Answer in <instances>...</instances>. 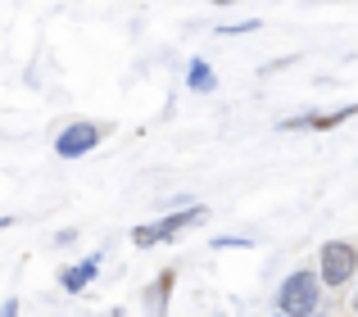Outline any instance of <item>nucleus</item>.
<instances>
[{"mask_svg":"<svg viewBox=\"0 0 358 317\" xmlns=\"http://www.w3.org/2000/svg\"><path fill=\"white\" fill-rule=\"evenodd\" d=\"M96 272H100V254H91V258H82L78 267H64V272H59V281H64V290H73V295H78V290H87V286L96 281Z\"/></svg>","mask_w":358,"mask_h":317,"instance_id":"nucleus-6","label":"nucleus"},{"mask_svg":"<svg viewBox=\"0 0 358 317\" xmlns=\"http://www.w3.org/2000/svg\"><path fill=\"white\" fill-rule=\"evenodd\" d=\"M245 245H254V240H245V236H218L213 240V249H245Z\"/></svg>","mask_w":358,"mask_h":317,"instance_id":"nucleus-9","label":"nucleus"},{"mask_svg":"<svg viewBox=\"0 0 358 317\" xmlns=\"http://www.w3.org/2000/svg\"><path fill=\"white\" fill-rule=\"evenodd\" d=\"M277 317H286V313H277Z\"/></svg>","mask_w":358,"mask_h":317,"instance_id":"nucleus-10","label":"nucleus"},{"mask_svg":"<svg viewBox=\"0 0 358 317\" xmlns=\"http://www.w3.org/2000/svg\"><path fill=\"white\" fill-rule=\"evenodd\" d=\"M354 309H358V300H354Z\"/></svg>","mask_w":358,"mask_h":317,"instance_id":"nucleus-11","label":"nucleus"},{"mask_svg":"<svg viewBox=\"0 0 358 317\" xmlns=\"http://www.w3.org/2000/svg\"><path fill=\"white\" fill-rule=\"evenodd\" d=\"M317 263H322V281L327 286H345L354 277V267H358V249L354 245H345V240H327L322 245V254H317Z\"/></svg>","mask_w":358,"mask_h":317,"instance_id":"nucleus-2","label":"nucleus"},{"mask_svg":"<svg viewBox=\"0 0 358 317\" xmlns=\"http://www.w3.org/2000/svg\"><path fill=\"white\" fill-rule=\"evenodd\" d=\"M186 87H191V91H213L218 78H213V68L204 59H191V68H186Z\"/></svg>","mask_w":358,"mask_h":317,"instance_id":"nucleus-7","label":"nucleus"},{"mask_svg":"<svg viewBox=\"0 0 358 317\" xmlns=\"http://www.w3.org/2000/svg\"><path fill=\"white\" fill-rule=\"evenodd\" d=\"M277 309L286 317H317V277L313 272H290L277 295Z\"/></svg>","mask_w":358,"mask_h":317,"instance_id":"nucleus-1","label":"nucleus"},{"mask_svg":"<svg viewBox=\"0 0 358 317\" xmlns=\"http://www.w3.org/2000/svg\"><path fill=\"white\" fill-rule=\"evenodd\" d=\"M195 222H204V209H200V204H195V209H186V213H173V218H164V222H155V227H136V231H131V240L145 249V245H159V240H168V236H177V231L195 227Z\"/></svg>","mask_w":358,"mask_h":317,"instance_id":"nucleus-4","label":"nucleus"},{"mask_svg":"<svg viewBox=\"0 0 358 317\" xmlns=\"http://www.w3.org/2000/svg\"><path fill=\"white\" fill-rule=\"evenodd\" d=\"M358 114V105H345V109H336V114H304V118H286L281 123V132H299V127H313V132H331V127H341L345 118H354Z\"/></svg>","mask_w":358,"mask_h":317,"instance_id":"nucleus-5","label":"nucleus"},{"mask_svg":"<svg viewBox=\"0 0 358 317\" xmlns=\"http://www.w3.org/2000/svg\"><path fill=\"white\" fill-rule=\"evenodd\" d=\"M100 136H105L100 123H69L59 136H55V154L59 158H82V154H91L100 145Z\"/></svg>","mask_w":358,"mask_h":317,"instance_id":"nucleus-3","label":"nucleus"},{"mask_svg":"<svg viewBox=\"0 0 358 317\" xmlns=\"http://www.w3.org/2000/svg\"><path fill=\"white\" fill-rule=\"evenodd\" d=\"M168 290H173V272H164L155 286L145 290V300H150V309H155V317H164V300H168Z\"/></svg>","mask_w":358,"mask_h":317,"instance_id":"nucleus-8","label":"nucleus"}]
</instances>
